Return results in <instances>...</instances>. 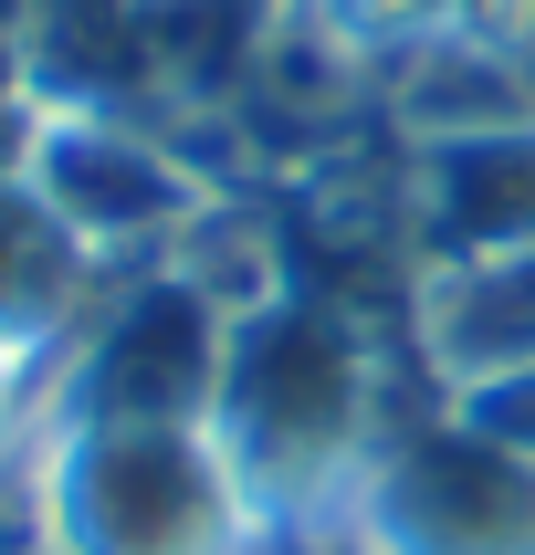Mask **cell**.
Listing matches in <instances>:
<instances>
[{
	"mask_svg": "<svg viewBox=\"0 0 535 555\" xmlns=\"http://www.w3.org/2000/svg\"><path fill=\"white\" fill-rule=\"evenodd\" d=\"M31 514L42 555H242L252 493L200 420H53Z\"/></svg>",
	"mask_w": 535,
	"mask_h": 555,
	"instance_id": "obj_1",
	"label": "cell"
},
{
	"mask_svg": "<svg viewBox=\"0 0 535 555\" xmlns=\"http://www.w3.org/2000/svg\"><path fill=\"white\" fill-rule=\"evenodd\" d=\"M357 420H368V367H357V336L326 305L263 294V305L231 314L211 440L231 451L252 503H283L305 482H326L357 451Z\"/></svg>",
	"mask_w": 535,
	"mask_h": 555,
	"instance_id": "obj_2",
	"label": "cell"
},
{
	"mask_svg": "<svg viewBox=\"0 0 535 555\" xmlns=\"http://www.w3.org/2000/svg\"><path fill=\"white\" fill-rule=\"evenodd\" d=\"M231 305L200 273H137L74 325L53 377V420H200L211 430Z\"/></svg>",
	"mask_w": 535,
	"mask_h": 555,
	"instance_id": "obj_3",
	"label": "cell"
},
{
	"mask_svg": "<svg viewBox=\"0 0 535 555\" xmlns=\"http://www.w3.org/2000/svg\"><path fill=\"white\" fill-rule=\"evenodd\" d=\"M22 179L53 199V220L94 251V262H105V251L179 242L189 220H200V179H189L157 137H137L126 116H105V105H31Z\"/></svg>",
	"mask_w": 535,
	"mask_h": 555,
	"instance_id": "obj_4",
	"label": "cell"
},
{
	"mask_svg": "<svg viewBox=\"0 0 535 555\" xmlns=\"http://www.w3.org/2000/svg\"><path fill=\"white\" fill-rule=\"evenodd\" d=\"M368 534L388 555H535V462L494 430L409 440L368 482Z\"/></svg>",
	"mask_w": 535,
	"mask_h": 555,
	"instance_id": "obj_5",
	"label": "cell"
},
{
	"mask_svg": "<svg viewBox=\"0 0 535 555\" xmlns=\"http://www.w3.org/2000/svg\"><path fill=\"white\" fill-rule=\"evenodd\" d=\"M85 314H94V251L53 220V199L22 168H0V346L53 357L74 346Z\"/></svg>",
	"mask_w": 535,
	"mask_h": 555,
	"instance_id": "obj_6",
	"label": "cell"
},
{
	"mask_svg": "<svg viewBox=\"0 0 535 555\" xmlns=\"http://www.w3.org/2000/svg\"><path fill=\"white\" fill-rule=\"evenodd\" d=\"M431 325L462 377H535V251L462 262V283H441Z\"/></svg>",
	"mask_w": 535,
	"mask_h": 555,
	"instance_id": "obj_7",
	"label": "cell"
},
{
	"mask_svg": "<svg viewBox=\"0 0 535 555\" xmlns=\"http://www.w3.org/2000/svg\"><path fill=\"white\" fill-rule=\"evenodd\" d=\"M441 242L483 262V251H535V137H462L441 147Z\"/></svg>",
	"mask_w": 535,
	"mask_h": 555,
	"instance_id": "obj_8",
	"label": "cell"
},
{
	"mask_svg": "<svg viewBox=\"0 0 535 555\" xmlns=\"http://www.w3.org/2000/svg\"><path fill=\"white\" fill-rule=\"evenodd\" d=\"M137 22V63L189 94H220L263 42V0H126Z\"/></svg>",
	"mask_w": 535,
	"mask_h": 555,
	"instance_id": "obj_9",
	"label": "cell"
},
{
	"mask_svg": "<svg viewBox=\"0 0 535 555\" xmlns=\"http://www.w3.org/2000/svg\"><path fill=\"white\" fill-rule=\"evenodd\" d=\"M31 94V63H22V11H0V105Z\"/></svg>",
	"mask_w": 535,
	"mask_h": 555,
	"instance_id": "obj_10",
	"label": "cell"
},
{
	"mask_svg": "<svg viewBox=\"0 0 535 555\" xmlns=\"http://www.w3.org/2000/svg\"><path fill=\"white\" fill-rule=\"evenodd\" d=\"M22 346H0V462H11V430H22Z\"/></svg>",
	"mask_w": 535,
	"mask_h": 555,
	"instance_id": "obj_11",
	"label": "cell"
}]
</instances>
